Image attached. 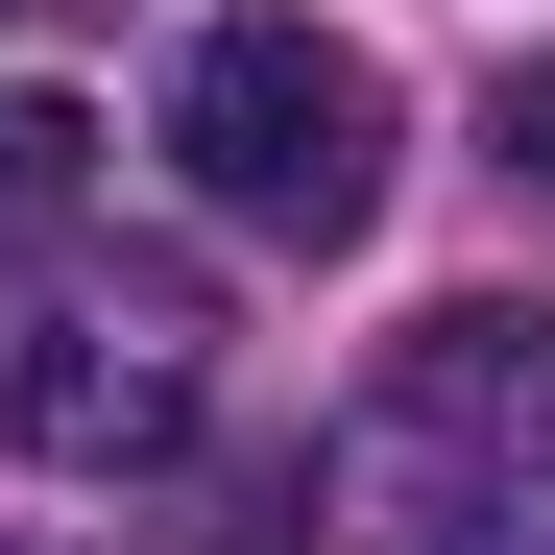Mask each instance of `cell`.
I'll use <instances>...</instances> for the list:
<instances>
[{
	"instance_id": "obj_1",
	"label": "cell",
	"mask_w": 555,
	"mask_h": 555,
	"mask_svg": "<svg viewBox=\"0 0 555 555\" xmlns=\"http://www.w3.org/2000/svg\"><path fill=\"white\" fill-rule=\"evenodd\" d=\"M338 507L362 555H555V314H411L338 411Z\"/></svg>"
},
{
	"instance_id": "obj_2",
	"label": "cell",
	"mask_w": 555,
	"mask_h": 555,
	"mask_svg": "<svg viewBox=\"0 0 555 555\" xmlns=\"http://www.w3.org/2000/svg\"><path fill=\"white\" fill-rule=\"evenodd\" d=\"M169 169H194L242 242L338 266L362 218H387V73H362L314 0H218V25H194V73H169Z\"/></svg>"
},
{
	"instance_id": "obj_3",
	"label": "cell",
	"mask_w": 555,
	"mask_h": 555,
	"mask_svg": "<svg viewBox=\"0 0 555 555\" xmlns=\"http://www.w3.org/2000/svg\"><path fill=\"white\" fill-rule=\"evenodd\" d=\"M194 411H218V362H194V291H25L0 314V435L25 459H194Z\"/></svg>"
},
{
	"instance_id": "obj_4",
	"label": "cell",
	"mask_w": 555,
	"mask_h": 555,
	"mask_svg": "<svg viewBox=\"0 0 555 555\" xmlns=\"http://www.w3.org/2000/svg\"><path fill=\"white\" fill-rule=\"evenodd\" d=\"M49 194H73V121L25 98V121H0V218H49Z\"/></svg>"
},
{
	"instance_id": "obj_5",
	"label": "cell",
	"mask_w": 555,
	"mask_h": 555,
	"mask_svg": "<svg viewBox=\"0 0 555 555\" xmlns=\"http://www.w3.org/2000/svg\"><path fill=\"white\" fill-rule=\"evenodd\" d=\"M507 169H531V194H555V49L507 73Z\"/></svg>"
}]
</instances>
